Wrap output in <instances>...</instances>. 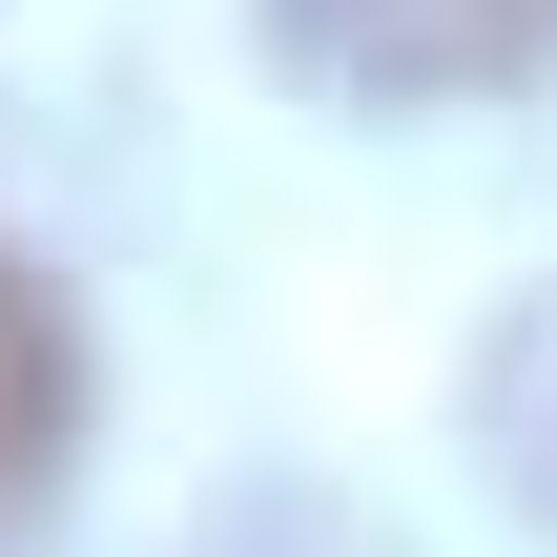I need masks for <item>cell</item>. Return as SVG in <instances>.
<instances>
[{
    "label": "cell",
    "mask_w": 557,
    "mask_h": 557,
    "mask_svg": "<svg viewBox=\"0 0 557 557\" xmlns=\"http://www.w3.org/2000/svg\"><path fill=\"white\" fill-rule=\"evenodd\" d=\"M62 455H83V331H62V289L0 248V517H21Z\"/></svg>",
    "instance_id": "2"
},
{
    "label": "cell",
    "mask_w": 557,
    "mask_h": 557,
    "mask_svg": "<svg viewBox=\"0 0 557 557\" xmlns=\"http://www.w3.org/2000/svg\"><path fill=\"white\" fill-rule=\"evenodd\" d=\"M269 62L331 103H496L557 62V0H269Z\"/></svg>",
    "instance_id": "1"
},
{
    "label": "cell",
    "mask_w": 557,
    "mask_h": 557,
    "mask_svg": "<svg viewBox=\"0 0 557 557\" xmlns=\"http://www.w3.org/2000/svg\"><path fill=\"white\" fill-rule=\"evenodd\" d=\"M207 557H393V537H351V517H331V496H269V517H248V537H207Z\"/></svg>",
    "instance_id": "3"
}]
</instances>
